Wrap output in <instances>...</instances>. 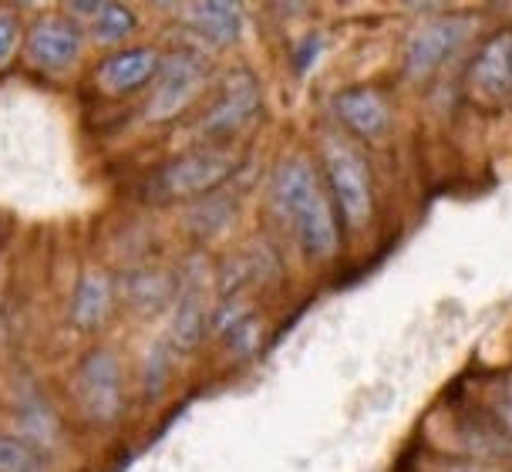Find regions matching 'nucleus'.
<instances>
[{
	"label": "nucleus",
	"mask_w": 512,
	"mask_h": 472,
	"mask_svg": "<svg viewBox=\"0 0 512 472\" xmlns=\"http://www.w3.org/2000/svg\"><path fill=\"white\" fill-rule=\"evenodd\" d=\"M270 196L277 213L294 230L307 260H331L341 250V220L310 156L283 159L273 172Z\"/></svg>",
	"instance_id": "1"
},
{
	"label": "nucleus",
	"mask_w": 512,
	"mask_h": 472,
	"mask_svg": "<svg viewBox=\"0 0 512 472\" xmlns=\"http://www.w3.org/2000/svg\"><path fill=\"white\" fill-rule=\"evenodd\" d=\"M324 186L331 193L337 220L351 230H368L374 216V176L364 152L344 135L324 139Z\"/></svg>",
	"instance_id": "2"
},
{
	"label": "nucleus",
	"mask_w": 512,
	"mask_h": 472,
	"mask_svg": "<svg viewBox=\"0 0 512 472\" xmlns=\"http://www.w3.org/2000/svg\"><path fill=\"white\" fill-rule=\"evenodd\" d=\"M71 398L88 425L105 429V425L118 422L125 408V375L112 348H95L78 361L75 375H71Z\"/></svg>",
	"instance_id": "3"
},
{
	"label": "nucleus",
	"mask_w": 512,
	"mask_h": 472,
	"mask_svg": "<svg viewBox=\"0 0 512 472\" xmlns=\"http://www.w3.org/2000/svg\"><path fill=\"white\" fill-rule=\"evenodd\" d=\"M236 172V156L226 149H192L186 156L172 159L155 176L152 193L159 199H199L216 193Z\"/></svg>",
	"instance_id": "4"
},
{
	"label": "nucleus",
	"mask_w": 512,
	"mask_h": 472,
	"mask_svg": "<svg viewBox=\"0 0 512 472\" xmlns=\"http://www.w3.org/2000/svg\"><path fill=\"white\" fill-rule=\"evenodd\" d=\"M203 85H206V61L189 48L169 51L166 58H159V71L152 78V95L145 112H149L152 122H169V118H176L199 95Z\"/></svg>",
	"instance_id": "5"
},
{
	"label": "nucleus",
	"mask_w": 512,
	"mask_h": 472,
	"mask_svg": "<svg viewBox=\"0 0 512 472\" xmlns=\"http://www.w3.org/2000/svg\"><path fill=\"white\" fill-rule=\"evenodd\" d=\"M465 92L486 108L512 98V27H502L479 44L465 65Z\"/></svg>",
	"instance_id": "6"
},
{
	"label": "nucleus",
	"mask_w": 512,
	"mask_h": 472,
	"mask_svg": "<svg viewBox=\"0 0 512 472\" xmlns=\"http://www.w3.org/2000/svg\"><path fill=\"white\" fill-rule=\"evenodd\" d=\"M81 48H85V31L64 14H44L24 34L27 61L38 71H48V75H61V71L75 68Z\"/></svg>",
	"instance_id": "7"
},
{
	"label": "nucleus",
	"mask_w": 512,
	"mask_h": 472,
	"mask_svg": "<svg viewBox=\"0 0 512 472\" xmlns=\"http://www.w3.org/2000/svg\"><path fill=\"white\" fill-rule=\"evenodd\" d=\"M469 27H472V17H462V14L435 17V21H428L425 27H418L405 48V75L415 81H425L428 75H435V71L455 54V48L465 41Z\"/></svg>",
	"instance_id": "8"
},
{
	"label": "nucleus",
	"mask_w": 512,
	"mask_h": 472,
	"mask_svg": "<svg viewBox=\"0 0 512 472\" xmlns=\"http://www.w3.org/2000/svg\"><path fill=\"white\" fill-rule=\"evenodd\" d=\"M260 112V85L250 71H230L223 81V92L203 118V132L209 139H230L243 132Z\"/></svg>",
	"instance_id": "9"
},
{
	"label": "nucleus",
	"mask_w": 512,
	"mask_h": 472,
	"mask_svg": "<svg viewBox=\"0 0 512 472\" xmlns=\"http://www.w3.org/2000/svg\"><path fill=\"white\" fill-rule=\"evenodd\" d=\"M331 108H334L337 122H341L344 129L354 135V139H364V142L381 139V135L388 132V125H391L388 98H384L378 88H368V85L337 92Z\"/></svg>",
	"instance_id": "10"
},
{
	"label": "nucleus",
	"mask_w": 512,
	"mask_h": 472,
	"mask_svg": "<svg viewBox=\"0 0 512 472\" xmlns=\"http://www.w3.org/2000/svg\"><path fill=\"white\" fill-rule=\"evenodd\" d=\"M159 71V51L149 44H132V48H118L98 65V85L112 95H128L135 88L149 85Z\"/></svg>",
	"instance_id": "11"
},
{
	"label": "nucleus",
	"mask_w": 512,
	"mask_h": 472,
	"mask_svg": "<svg viewBox=\"0 0 512 472\" xmlns=\"http://www.w3.org/2000/svg\"><path fill=\"white\" fill-rule=\"evenodd\" d=\"M206 331H209L206 284L203 280H186V284H179V294H176V301H172L169 344L176 351H192V348H199Z\"/></svg>",
	"instance_id": "12"
},
{
	"label": "nucleus",
	"mask_w": 512,
	"mask_h": 472,
	"mask_svg": "<svg viewBox=\"0 0 512 472\" xmlns=\"http://www.w3.org/2000/svg\"><path fill=\"white\" fill-rule=\"evenodd\" d=\"M112 304H115V290L108 274L88 270V274H81L75 297H71V324L85 334L98 331L108 321V314H112Z\"/></svg>",
	"instance_id": "13"
},
{
	"label": "nucleus",
	"mask_w": 512,
	"mask_h": 472,
	"mask_svg": "<svg viewBox=\"0 0 512 472\" xmlns=\"http://www.w3.org/2000/svg\"><path fill=\"white\" fill-rule=\"evenodd\" d=\"M186 21L192 31H199V38H206L216 48L236 44L243 34V11L233 0H203V4L186 7Z\"/></svg>",
	"instance_id": "14"
},
{
	"label": "nucleus",
	"mask_w": 512,
	"mask_h": 472,
	"mask_svg": "<svg viewBox=\"0 0 512 472\" xmlns=\"http://www.w3.org/2000/svg\"><path fill=\"white\" fill-rule=\"evenodd\" d=\"M179 294V280L166 274V270H135L132 277H125V301L135 314L152 317L176 301Z\"/></svg>",
	"instance_id": "15"
},
{
	"label": "nucleus",
	"mask_w": 512,
	"mask_h": 472,
	"mask_svg": "<svg viewBox=\"0 0 512 472\" xmlns=\"http://www.w3.org/2000/svg\"><path fill=\"white\" fill-rule=\"evenodd\" d=\"M0 472H51L48 452L27 435L0 432Z\"/></svg>",
	"instance_id": "16"
},
{
	"label": "nucleus",
	"mask_w": 512,
	"mask_h": 472,
	"mask_svg": "<svg viewBox=\"0 0 512 472\" xmlns=\"http://www.w3.org/2000/svg\"><path fill=\"white\" fill-rule=\"evenodd\" d=\"M135 14L125 4H102V11L91 17V34L102 44H122L135 34Z\"/></svg>",
	"instance_id": "17"
},
{
	"label": "nucleus",
	"mask_w": 512,
	"mask_h": 472,
	"mask_svg": "<svg viewBox=\"0 0 512 472\" xmlns=\"http://www.w3.org/2000/svg\"><path fill=\"white\" fill-rule=\"evenodd\" d=\"M233 203L226 196H209L206 203L196 206V213L189 216V230L199 236H216L219 230H226V223L233 220Z\"/></svg>",
	"instance_id": "18"
},
{
	"label": "nucleus",
	"mask_w": 512,
	"mask_h": 472,
	"mask_svg": "<svg viewBox=\"0 0 512 472\" xmlns=\"http://www.w3.org/2000/svg\"><path fill=\"white\" fill-rule=\"evenodd\" d=\"M489 419L499 429L502 439L512 442V375H506L492 392V405H489Z\"/></svg>",
	"instance_id": "19"
},
{
	"label": "nucleus",
	"mask_w": 512,
	"mask_h": 472,
	"mask_svg": "<svg viewBox=\"0 0 512 472\" xmlns=\"http://www.w3.org/2000/svg\"><path fill=\"white\" fill-rule=\"evenodd\" d=\"M21 38H24L21 21H17L11 11H0V68H4L7 61L17 54V48H21Z\"/></svg>",
	"instance_id": "20"
},
{
	"label": "nucleus",
	"mask_w": 512,
	"mask_h": 472,
	"mask_svg": "<svg viewBox=\"0 0 512 472\" xmlns=\"http://www.w3.org/2000/svg\"><path fill=\"white\" fill-rule=\"evenodd\" d=\"M169 375V361H166V344H155L149 351V361H145V392L155 395L162 385H166Z\"/></svg>",
	"instance_id": "21"
},
{
	"label": "nucleus",
	"mask_w": 512,
	"mask_h": 472,
	"mask_svg": "<svg viewBox=\"0 0 512 472\" xmlns=\"http://www.w3.org/2000/svg\"><path fill=\"white\" fill-rule=\"evenodd\" d=\"M320 51H324V38H320V34H307V38L300 41V48L294 54V65H297L300 75H307L310 65L320 58Z\"/></svg>",
	"instance_id": "22"
}]
</instances>
